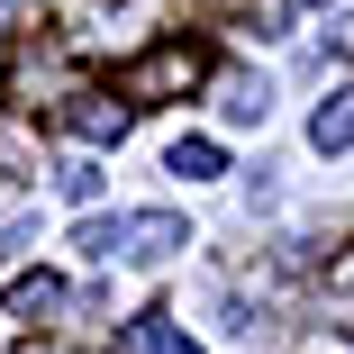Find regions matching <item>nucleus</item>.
<instances>
[{
    "label": "nucleus",
    "mask_w": 354,
    "mask_h": 354,
    "mask_svg": "<svg viewBox=\"0 0 354 354\" xmlns=\"http://www.w3.org/2000/svg\"><path fill=\"white\" fill-rule=\"evenodd\" d=\"M73 245L91 254V263H164L173 245H191V227L173 218V209H136V218H82L73 227Z\"/></svg>",
    "instance_id": "f257e3e1"
},
{
    "label": "nucleus",
    "mask_w": 354,
    "mask_h": 354,
    "mask_svg": "<svg viewBox=\"0 0 354 354\" xmlns=\"http://www.w3.org/2000/svg\"><path fill=\"white\" fill-rule=\"evenodd\" d=\"M200 73H209V55H200L191 37H173V46H146V55L118 73V100H182Z\"/></svg>",
    "instance_id": "f03ea898"
},
{
    "label": "nucleus",
    "mask_w": 354,
    "mask_h": 354,
    "mask_svg": "<svg viewBox=\"0 0 354 354\" xmlns=\"http://www.w3.org/2000/svg\"><path fill=\"white\" fill-rule=\"evenodd\" d=\"M64 127H73L82 146H118V136H127V100H109V91H64Z\"/></svg>",
    "instance_id": "7ed1b4c3"
},
{
    "label": "nucleus",
    "mask_w": 354,
    "mask_h": 354,
    "mask_svg": "<svg viewBox=\"0 0 354 354\" xmlns=\"http://www.w3.org/2000/svg\"><path fill=\"white\" fill-rule=\"evenodd\" d=\"M309 146H318V155H345V146H354V82H336V91L309 109Z\"/></svg>",
    "instance_id": "20e7f679"
},
{
    "label": "nucleus",
    "mask_w": 354,
    "mask_h": 354,
    "mask_svg": "<svg viewBox=\"0 0 354 354\" xmlns=\"http://www.w3.org/2000/svg\"><path fill=\"white\" fill-rule=\"evenodd\" d=\"M64 309H73V291H64L55 272H28L19 291H10V318H19V327H46V318H64Z\"/></svg>",
    "instance_id": "39448f33"
},
{
    "label": "nucleus",
    "mask_w": 354,
    "mask_h": 354,
    "mask_svg": "<svg viewBox=\"0 0 354 354\" xmlns=\"http://www.w3.org/2000/svg\"><path fill=\"white\" fill-rule=\"evenodd\" d=\"M118 354H191V336L173 318H127L118 327Z\"/></svg>",
    "instance_id": "423d86ee"
},
{
    "label": "nucleus",
    "mask_w": 354,
    "mask_h": 354,
    "mask_svg": "<svg viewBox=\"0 0 354 354\" xmlns=\"http://www.w3.org/2000/svg\"><path fill=\"white\" fill-rule=\"evenodd\" d=\"M164 164H173L182 182H218V173H227V155H218V136H182V146H173Z\"/></svg>",
    "instance_id": "0eeeda50"
},
{
    "label": "nucleus",
    "mask_w": 354,
    "mask_h": 354,
    "mask_svg": "<svg viewBox=\"0 0 354 354\" xmlns=\"http://www.w3.org/2000/svg\"><path fill=\"white\" fill-rule=\"evenodd\" d=\"M10 91H19V100H37V91H64V64H55V55H19V64H10Z\"/></svg>",
    "instance_id": "6e6552de"
},
{
    "label": "nucleus",
    "mask_w": 354,
    "mask_h": 354,
    "mask_svg": "<svg viewBox=\"0 0 354 354\" xmlns=\"http://www.w3.org/2000/svg\"><path fill=\"white\" fill-rule=\"evenodd\" d=\"M55 191L73 200V209H91V200H100V164H91V155H73V164H55Z\"/></svg>",
    "instance_id": "1a4fd4ad"
},
{
    "label": "nucleus",
    "mask_w": 354,
    "mask_h": 354,
    "mask_svg": "<svg viewBox=\"0 0 354 354\" xmlns=\"http://www.w3.org/2000/svg\"><path fill=\"white\" fill-rule=\"evenodd\" d=\"M218 109H227V118H263L272 100H263V82H254V73H227V82H218Z\"/></svg>",
    "instance_id": "9d476101"
},
{
    "label": "nucleus",
    "mask_w": 354,
    "mask_h": 354,
    "mask_svg": "<svg viewBox=\"0 0 354 354\" xmlns=\"http://www.w3.org/2000/svg\"><path fill=\"white\" fill-rule=\"evenodd\" d=\"M327 37H336V46H345V55H354V19H336V28H327Z\"/></svg>",
    "instance_id": "9b49d317"
},
{
    "label": "nucleus",
    "mask_w": 354,
    "mask_h": 354,
    "mask_svg": "<svg viewBox=\"0 0 354 354\" xmlns=\"http://www.w3.org/2000/svg\"><path fill=\"white\" fill-rule=\"evenodd\" d=\"M281 10H291V0H281ZM300 10H318V0H300Z\"/></svg>",
    "instance_id": "f8f14e48"
}]
</instances>
